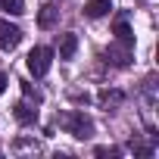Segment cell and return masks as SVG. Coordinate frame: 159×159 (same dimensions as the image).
Segmentation results:
<instances>
[{"mask_svg": "<svg viewBox=\"0 0 159 159\" xmlns=\"http://www.w3.org/2000/svg\"><path fill=\"white\" fill-rule=\"evenodd\" d=\"M50 62H53V50H50V47H34V50L28 53V59H25V66H28V72H31L34 78H44V75L50 72Z\"/></svg>", "mask_w": 159, "mask_h": 159, "instance_id": "obj_1", "label": "cell"}, {"mask_svg": "<svg viewBox=\"0 0 159 159\" xmlns=\"http://www.w3.org/2000/svg\"><path fill=\"white\" fill-rule=\"evenodd\" d=\"M62 128H66L72 137H81V140H84V137H91V131H94V122H91L84 112H78V109H75V112L62 116Z\"/></svg>", "mask_w": 159, "mask_h": 159, "instance_id": "obj_2", "label": "cell"}, {"mask_svg": "<svg viewBox=\"0 0 159 159\" xmlns=\"http://www.w3.org/2000/svg\"><path fill=\"white\" fill-rule=\"evenodd\" d=\"M22 41V28L10 25L7 19H0V50H16Z\"/></svg>", "mask_w": 159, "mask_h": 159, "instance_id": "obj_3", "label": "cell"}, {"mask_svg": "<svg viewBox=\"0 0 159 159\" xmlns=\"http://www.w3.org/2000/svg\"><path fill=\"white\" fill-rule=\"evenodd\" d=\"M112 34H116V41H119V44H125V47H131V44H134V34H131V28H128V22H125L122 16L116 19V25H112Z\"/></svg>", "mask_w": 159, "mask_h": 159, "instance_id": "obj_4", "label": "cell"}, {"mask_svg": "<svg viewBox=\"0 0 159 159\" xmlns=\"http://www.w3.org/2000/svg\"><path fill=\"white\" fill-rule=\"evenodd\" d=\"M112 10V0H88L84 3V13L91 16V19H100V16H106Z\"/></svg>", "mask_w": 159, "mask_h": 159, "instance_id": "obj_5", "label": "cell"}, {"mask_svg": "<svg viewBox=\"0 0 159 159\" xmlns=\"http://www.w3.org/2000/svg\"><path fill=\"white\" fill-rule=\"evenodd\" d=\"M75 50H78V38L69 31V34H62V41H59V59H72L75 56Z\"/></svg>", "mask_w": 159, "mask_h": 159, "instance_id": "obj_6", "label": "cell"}, {"mask_svg": "<svg viewBox=\"0 0 159 159\" xmlns=\"http://www.w3.org/2000/svg\"><path fill=\"white\" fill-rule=\"evenodd\" d=\"M56 16H59V10L47 3V7H41V13H38V25H41V28H53V25H56Z\"/></svg>", "mask_w": 159, "mask_h": 159, "instance_id": "obj_7", "label": "cell"}, {"mask_svg": "<svg viewBox=\"0 0 159 159\" xmlns=\"http://www.w3.org/2000/svg\"><path fill=\"white\" fill-rule=\"evenodd\" d=\"M106 56H109L116 66H128V47H125V44H122V47H116V44H112V47L106 50Z\"/></svg>", "mask_w": 159, "mask_h": 159, "instance_id": "obj_8", "label": "cell"}, {"mask_svg": "<svg viewBox=\"0 0 159 159\" xmlns=\"http://www.w3.org/2000/svg\"><path fill=\"white\" fill-rule=\"evenodd\" d=\"M0 10H7L10 16H22L25 13V0H0Z\"/></svg>", "mask_w": 159, "mask_h": 159, "instance_id": "obj_9", "label": "cell"}, {"mask_svg": "<svg viewBox=\"0 0 159 159\" xmlns=\"http://www.w3.org/2000/svg\"><path fill=\"white\" fill-rule=\"evenodd\" d=\"M16 119H19V122H31V119H34V109H31L28 103H19V106H16Z\"/></svg>", "mask_w": 159, "mask_h": 159, "instance_id": "obj_10", "label": "cell"}, {"mask_svg": "<svg viewBox=\"0 0 159 159\" xmlns=\"http://www.w3.org/2000/svg\"><path fill=\"white\" fill-rule=\"evenodd\" d=\"M122 100H125V97H122L119 91H103V94H100V103H103V106H109V103H122Z\"/></svg>", "mask_w": 159, "mask_h": 159, "instance_id": "obj_11", "label": "cell"}, {"mask_svg": "<svg viewBox=\"0 0 159 159\" xmlns=\"http://www.w3.org/2000/svg\"><path fill=\"white\" fill-rule=\"evenodd\" d=\"M22 94H25V100H31L34 106L41 103V94H38V91H31V84H25V81H22Z\"/></svg>", "mask_w": 159, "mask_h": 159, "instance_id": "obj_12", "label": "cell"}, {"mask_svg": "<svg viewBox=\"0 0 159 159\" xmlns=\"http://www.w3.org/2000/svg\"><path fill=\"white\" fill-rule=\"evenodd\" d=\"M97 156H119V150H116V147H109V150H106V147H100V150H97Z\"/></svg>", "mask_w": 159, "mask_h": 159, "instance_id": "obj_13", "label": "cell"}, {"mask_svg": "<svg viewBox=\"0 0 159 159\" xmlns=\"http://www.w3.org/2000/svg\"><path fill=\"white\" fill-rule=\"evenodd\" d=\"M7 84H10V81H7V75H3V72H0V94H3V91H7Z\"/></svg>", "mask_w": 159, "mask_h": 159, "instance_id": "obj_14", "label": "cell"}]
</instances>
